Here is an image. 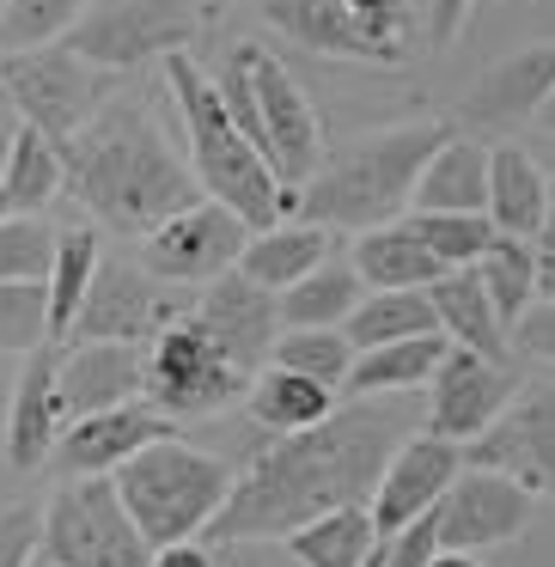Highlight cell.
<instances>
[{
    "instance_id": "cell-1",
    "label": "cell",
    "mask_w": 555,
    "mask_h": 567,
    "mask_svg": "<svg viewBox=\"0 0 555 567\" xmlns=\"http://www.w3.org/2000/svg\"><path fill=\"white\" fill-rule=\"evenodd\" d=\"M409 433H415V415L403 396H354L318 427L281 433L269 452H257L233 476V494H226L220 518L202 530V543L294 537L318 513L372 506V488Z\"/></svg>"
},
{
    "instance_id": "cell-2",
    "label": "cell",
    "mask_w": 555,
    "mask_h": 567,
    "mask_svg": "<svg viewBox=\"0 0 555 567\" xmlns=\"http://www.w3.org/2000/svg\"><path fill=\"white\" fill-rule=\"evenodd\" d=\"M62 189L92 220L129 238H147L160 220L202 202L196 172L165 147L160 123L129 99H111L62 147Z\"/></svg>"
},
{
    "instance_id": "cell-3",
    "label": "cell",
    "mask_w": 555,
    "mask_h": 567,
    "mask_svg": "<svg viewBox=\"0 0 555 567\" xmlns=\"http://www.w3.org/2000/svg\"><path fill=\"white\" fill-rule=\"evenodd\" d=\"M165 86H172V104L184 116V141H189V172H196L202 196L226 202L250 233L275 220H294L299 214V189H287L275 177V165L250 147V135L233 123L214 74H202V62L189 50L165 55Z\"/></svg>"
},
{
    "instance_id": "cell-4",
    "label": "cell",
    "mask_w": 555,
    "mask_h": 567,
    "mask_svg": "<svg viewBox=\"0 0 555 567\" xmlns=\"http://www.w3.org/2000/svg\"><path fill=\"white\" fill-rule=\"evenodd\" d=\"M445 141H452L445 123H397L323 153L311 184L299 189V220L330 226V233H367V226L403 220V208L415 202L421 165Z\"/></svg>"
},
{
    "instance_id": "cell-5",
    "label": "cell",
    "mask_w": 555,
    "mask_h": 567,
    "mask_svg": "<svg viewBox=\"0 0 555 567\" xmlns=\"http://www.w3.org/2000/svg\"><path fill=\"white\" fill-rule=\"evenodd\" d=\"M116 494L135 513L141 537L160 549V543L202 537L220 518L226 494H233V470H226V457L196 452L177 433H165V440H153L147 452H135L116 470Z\"/></svg>"
},
{
    "instance_id": "cell-6",
    "label": "cell",
    "mask_w": 555,
    "mask_h": 567,
    "mask_svg": "<svg viewBox=\"0 0 555 567\" xmlns=\"http://www.w3.org/2000/svg\"><path fill=\"white\" fill-rule=\"evenodd\" d=\"M0 104H13L19 123L43 128L55 147H68L111 104V74L99 62H86L74 43L7 50L0 55Z\"/></svg>"
},
{
    "instance_id": "cell-7",
    "label": "cell",
    "mask_w": 555,
    "mask_h": 567,
    "mask_svg": "<svg viewBox=\"0 0 555 567\" xmlns=\"http://www.w3.org/2000/svg\"><path fill=\"white\" fill-rule=\"evenodd\" d=\"M38 555L50 567H147L153 543L116 494V476H68L43 506Z\"/></svg>"
},
{
    "instance_id": "cell-8",
    "label": "cell",
    "mask_w": 555,
    "mask_h": 567,
    "mask_svg": "<svg viewBox=\"0 0 555 567\" xmlns=\"http://www.w3.org/2000/svg\"><path fill=\"white\" fill-rule=\"evenodd\" d=\"M245 391H250V372L238 367L189 311L147 348V403L172 421L220 415V409H233Z\"/></svg>"
},
{
    "instance_id": "cell-9",
    "label": "cell",
    "mask_w": 555,
    "mask_h": 567,
    "mask_svg": "<svg viewBox=\"0 0 555 567\" xmlns=\"http://www.w3.org/2000/svg\"><path fill=\"white\" fill-rule=\"evenodd\" d=\"M68 43L86 62H99L104 74H129V68H153L202 43V13L189 0H116V7L80 19Z\"/></svg>"
},
{
    "instance_id": "cell-10",
    "label": "cell",
    "mask_w": 555,
    "mask_h": 567,
    "mask_svg": "<svg viewBox=\"0 0 555 567\" xmlns=\"http://www.w3.org/2000/svg\"><path fill=\"white\" fill-rule=\"evenodd\" d=\"M245 245H250V226L238 220L226 202L202 196L141 238V269L165 287H208V281H220L226 269H238Z\"/></svg>"
},
{
    "instance_id": "cell-11",
    "label": "cell",
    "mask_w": 555,
    "mask_h": 567,
    "mask_svg": "<svg viewBox=\"0 0 555 567\" xmlns=\"http://www.w3.org/2000/svg\"><path fill=\"white\" fill-rule=\"evenodd\" d=\"M250 86H257V147L287 189H306L323 165V123L311 111V92L275 50L250 43Z\"/></svg>"
},
{
    "instance_id": "cell-12",
    "label": "cell",
    "mask_w": 555,
    "mask_h": 567,
    "mask_svg": "<svg viewBox=\"0 0 555 567\" xmlns=\"http://www.w3.org/2000/svg\"><path fill=\"white\" fill-rule=\"evenodd\" d=\"M184 318L177 299L165 293V281H153L141 262H99L86 287V306H80L68 342H135V348H153L172 323Z\"/></svg>"
},
{
    "instance_id": "cell-13",
    "label": "cell",
    "mask_w": 555,
    "mask_h": 567,
    "mask_svg": "<svg viewBox=\"0 0 555 567\" xmlns=\"http://www.w3.org/2000/svg\"><path fill=\"white\" fill-rule=\"evenodd\" d=\"M531 513H537V494L525 482L501 476V470H482V464H464L458 482L445 488V501L433 506V530H440V549L482 555V549L513 543L531 525Z\"/></svg>"
},
{
    "instance_id": "cell-14",
    "label": "cell",
    "mask_w": 555,
    "mask_h": 567,
    "mask_svg": "<svg viewBox=\"0 0 555 567\" xmlns=\"http://www.w3.org/2000/svg\"><path fill=\"white\" fill-rule=\"evenodd\" d=\"M513 396H518V372L506 360H489L476 348H452L428 384V415H421V427L452 440V445H470L513 409Z\"/></svg>"
},
{
    "instance_id": "cell-15",
    "label": "cell",
    "mask_w": 555,
    "mask_h": 567,
    "mask_svg": "<svg viewBox=\"0 0 555 567\" xmlns=\"http://www.w3.org/2000/svg\"><path fill=\"white\" fill-rule=\"evenodd\" d=\"M464 464L501 470V476L525 482L531 494H555V379L518 384L513 409L482 440L464 445Z\"/></svg>"
},
{
    "instance_id": "cell-16",
    "label": "cell",
    "mask_w": 555,
    "mask_h": 567,
    "mask_svg": "<svg viewBox=\"0 0 555 567\" xmlns=\"http://www.w3.org/2000/svg\"><path fill=\"white\" fill-rule=\"evenodd\" d=\"M458 470H464V445L440 440L428 427L409 433L391 452V464H384L379 488H372V525H379V537H397L403 525L428 518L445 501V488L458 482Z\"/></svg>"
},
{
    "instance_id": "cell-17",
    "label": "cell",
    "mask_w": 555,
    "mask_h": 567,
    "mask_svg": "<svg viewBox=\"0 0 555 567\" xmlns=\"http://www.w3.org/2000/svg\"><path fill=\"white\" fill-rule=\"evenodd\" d=\"M189 318H196L250 379L269 367L275 342H281V299H275L269 287H257L250 275H238V269H226L220 281L202 287L196 306H189Z\"/></svg>"
},
{
    "instance_id": "cell-18",
    "label": "cell",
    "mask_w": 555,
    "mask_h": 567,
    "mask_svg": "<svg viewBox=\"0 0 555 567\" xmlns=\"http://www.w3.org/2000/svg\"><path fill=\"white\" fill-rule=\"evenodd\" d=\"M165 433H177V421L160 415L147 396H135V403H116V409H99V415L68 421V433L55 440L50 464L62 470V476H116L129 457L147 452Z\"/></svg>"
},
{
    "instance_id": "cell-19",
    "label": "cell",
    "mask_w": 555,
    "mask_h": 567,
    "mask_svg": "<svg viewBox=\"0 0 555 567\" xmlns=\"http://www.w3.org/2000/svg\"><path fill=\"white\" fill-rule=\"evenodd\" d=\"M55 367H62L55 348H31L25 367H19L13 409H7V440H0V457H7L13 476L43 470L55 457V440L68 433V403H62V384H55Z\"/></svg>"
},
{
    "instance_id": "cell-20",
    "label": "cell",
    "mask_w": 555,
    "mask_h": 567,
    "mask_svg": "<svg viewBox=\"0 0 555 567\" xmlns=\"http://www.w3.org/2000/svg\"><path fill=\"white\" fill-rule=\"evenodd\" d=\"M55 384H62L68 421L99 415V409L135 403L147 396V348L135 342H68L62 367H55Z\"/></svg>"
},
{
    "instance_id": "cell-21",
    "label": "cell",
    "mask_w": 555,
    "mask_h": 567,
    "mask_svg": "<svg viewBox=\"0 0 555 567\" xmlns=\"http://www.w3.org/2000/svg\"><path fill=\"white\" fill-rule=\"evenodd\" d=\"M263 19H269L281 38H294L299 50L330 55V62L403 68V55L384 50V43L354 19V7H348V0H263Z\"/></svg>"
},
{
    "instance_id": "cell-22",
    "label": "cell",
    "mask_w": 555,
    "mask_h": 567,
    "mask_svg": "<svg viewBox=\"0 0 555 567\" xmlns=\"http://www.w3.org/2000/svg\"><path fill=\"white\" fill-rule=\"evenodd\" d=\"M549 92H555V43H525V50L501 55L470 86L464 116L482 128H518V123H537Z\"/></svg>"
},
{
    "instance_id": "cell-23",
    "label": "cell",
    "mask_w": 555,
    "mask_h": 567,
    "mask_svg": "<svg viewBox=\"0 0 555 567\" xmlns=\"http://www.w3.org/2000/svg\"><path fill=\"white\" fill-rule=\"evenodd\" d=\"M348 262L354 275L367 281V293H397V287H433L445 275V262L421 245V233L409 220H384V226H367L354 233L348 245Z\"/></svg>"
},
{
    "instance_id": "cell-24",
    "label": "cell",
    "mask_w": 555,
    "mask_h": 567,
    "mask_svg": "<svg viewBox=\"0 0 555 567\" xmlns=\"http://www.w3.org/2000/svg\"><path fill=\"white\" fill-rule=\"evenodd\" d=\"M409 214H489V147L470 135L433 147V159L415 177Z\"/></svg>"
},
{
    "instance_id": "cell-25",
    "label": "cell",
    "mask_w": 555,
    "mask_h": 567,
    "mask_svg": "<svg viewBox=\"0 0 555 567\" xmlns=\"http://www.w3.org/2000/svg\"><path fill=\"white\" fill-rule=\"evenodd\" d=\"M323 257H336V233L330 226H311V220H275L263 233H250L245 257H238V275H250L257 287L269 293H287L299 275H311Z\"/></svg>"
},
{
    "instance_id": "cell-26",
    "label": "cell",
    "mask_w": 555,
    "mask_h": 567,
    "mask_svg": "<svg viewBox=\"0 0 555 567\" xmlns=\"http://www.w3.org/2000/svg\"><path fill=\"white\" fill-rule=\"evenodd\" d=\"M543 214H549V177L525 147L501 141L489 147V220L506 238H543Z\"/></svg>"
},
{
    "instance_id": "cell-27",
    "label": "cell",
    "mask_w": 555,
    "mask_h": 567,
    "mask_svg": "<svg viewBox=\"0 0 555 567\" xmlns=\"http://www.w3.org/2000/svg\"><path fill=\"white\" fill-rule=\"evenodd\" d=\"M433 299V318H440L445 342L452 348H476V354L489 360H506V348H513V336H506L501 311H494L489 287H482L476 269H445L440 281L428 287Z\"/></svg>"
},
{
    "instance_id": "cell-28",
    "label": "cell",
    "mask_w": 555,
    "mask_h": 567,
    "mask_svg": "<svg viewBox=\"0 0 555 567\" xmlns=\"http://www.w3.org/2000/svg\"><path fill=\"white\" fill-rule=\"evenodd\" d=\"M445 354H452L445 330L409 336V342H384V348H360L342 391L348 396H409V391H428Z\"/></svg>"
},
{
    "instance_id": "cell-29",
    "label": "cell",
    "mask_w": 555,
    "mask_h": 567,
    "mask_svg": "<svg viewBox=\"0 0 555 567\" xmlns=\"http://www.w3.org/2000/svg\"><path fill=\"white\" fill-rule=\"evenodd\" d=\"M245 403H250V421H257L263 433H275V440H281V433H306V427H318V421L336 415L330 384L306 379V372H287V367H275V360L250 379Z\"/></svg>"
},
{
    "instance_id": "cell-30",
    "label": "cell",
    "mask_w": 555,
    "mask_h": 567,
    "mask_svg": "<svg viewBox=\"0 0 555 567\" xmlns=\"http://www.w3.org/2000/svg\"><path fill=\"white\" fill-rule=\"evenodd\" d=\"M360 293H367V281L354 275V262L348 257H323L311 275H299L281 299V330H342L348 311L360 306Z\"/></svg>"
},
{
    "instance_id": "cell-31",
    "label": "cell",
    "mask_w": 555,
    "mask_h": 567,
    "mask_svg": "<svg viewBox=\"0 0 555 567\" xmlns=\"http://www.w3.org/2000/svg\"><path fill=\"white\" fill-rule=\"evenodd\" d=\"M281 543L299 567H360L379 549V525H372V506H336V513H318Z\"/></svg>"
},
{
    "instance_id": "cell-32",
    "label": "cell",
    "mask_w": 555,
    "mask_h": 567,
    "mask_svg": "<svg viewBox=\"0 0 555 567\" xmlns=\"http://www.w3.org/2000/svg\"><path fill=\"white\" fill-rule=\"evenodd\" d=\"M0 184H7L19 214H43L62 196V147L43 128L19 123L13 141H7V159H0Z\"/></svg>"
},
{
    "instance_id": "cell-33",
    "label": "cell",
    "mask_w": 555,
    "mask_h": 567,
    "mask_svg": "<svg viewBox=\"0 0 555 567\" xmlns=\"http://www.w3.org/2000/svg\"><path fill=\"white\" fill-rule=\"evenodd\" d=\"M342 330L354 348H384V342H409V336L440 330V318H433L428 287H397V293H360V306L348 311Z\"/></svg>"
},
{
    "instance_id": "cell-34",
    "label": "cell",
    "mask_w": 555,
    "mask_h": 567,
    "mask_svg": "<svg viewBox=\"0 0 555 567\" xmlns=\"http://www.w3.org/2000/svg\"><path fill=\"white\" fill-rule=\"evenodd\" d=\"M104 250H99V233L92 226H68L55 233V269H50V342H68L80 306H86V287L99 275Z\"/></svg>"
},
{
    "instance_id": "cell-35",
    "label": "cell",
    "mask_w": 555,
    "mask_h": 567,
    "mask_svg": "<svg viewBox=\"0 0 555 567\" xmlns=\"http://www.w3.org/2000/svg\"><path fill=\"white\" fill-rule=\"evenodd\" d=\"M476 275H482V287H489L494 311H501L506 336H513V323L525 318L531 306H537V245H531V238L494 233V245L482 250Z\"/></svg>"
},
{
    "instance_id": "cell-36",
    "label": "cell",
    "mask_w": 555,
    "mask_h": 567,
    "mask_svg": "<svg viewBox=\"0 0 555 567\" xmlns=\"http://www.w3.org/2000/svg\"><path fill=\"white\" fill-rule=\"evenodd\" d=\"M92 0H7L0 7V55L7 50H43V43H68L74 25L86 19Z\"/></svg>"
},
{
    "instance_id": "cell-37",
    "label": "cell",
    "mask_w": 555,
    "mask_h": 567,
    "mask_svg": "<svg viewBox=\"0 0 555 567\" xmlns=\"http://www.w3.org/2000/svg\"><path fill=\"white\" fill-rule=\"evenodd\" d=\"M354 354L360 348L348 342V330H281L269 360L287 372H306V379L330 384V391H342L348 372H354Z\"/></svg>"
},
{
    "instance_id": "cell-38",
    "label": "cell",
    "mask_w": 555,
    "mask_h": 567,
    "mask_svg": "<svg viewBox=\"0 0 555 567\" xmlns=\"http://www.w3.org/2000/svg\"><path fill=\"white\" fill-rule=\"evenodd\" d=\"M409 226H415L421 245H428L445 269H476L482 250L494 245L489 214H409Z\"/></svg>"
},
{
    "instance_id": "cell-39",
    "label": "cell",
    "mask_w": 555,
    "mask_h": 567,
    "mask_svg": "<svg viewBox=\"0 0 555 567\" xmlns=\"http://www.w3.org/2000/svg\"><path fill=\"white\" fill-rule=\"evenodd\" d=\"M0 348L31 354L50 342V281H0Z\"/></svg>"
},
{
    "instance_id": "cell-40",
    "label": "cell",
    "mask_w": 555,
    "mask_h": 567,
    "mask_svg": "<svg viewBox=\"0 0 555 567\" xmlns=\"http://www.w3.org/2000/svg\"><path fill=\"white\" fill-rule=\"evenodd\" d=\"M55 269V226L43 214L0 220V281H50Z\"/></svg>"
},
{
    "instance_id": "cell-41",
    "label": "cell",
    "mask_w": 555,
    "mask_h": 567,
    "mask_svg": "<svg viewBox=\"0 0 555 567\" xmlns=\"http://www.w3.org/2000/svg\"><path fill=\"white\" fill-rule=\"evenodd\" d=\"M43 543V513L38 506H7L0 513V567H31Z\"/></svg>"
},
{
    "instance_id": "cell-42",
    "label": "cell",
    "mask_w": 555,
    "mask_h": 567,
    "mask_svg": "<svg viewBox=\"0 0 555 567\" xmlns=\"http://www.w3.org/2000/svg\"><path fill=\"white\" fill-rule=\"evenodd\" d=\"M348 7L384 50H397L409 62V0H348Z\"/></svg>"
},
{
    "instance_id": "cell-43",
    "label": "cell",
    "mask_w": 555,
    "mask_h": 567,
    "mask_svg": "<svg viewBox=\"0 0 555 567\" xmlns=\"http://www.w3.org/2000/svg\"><path fill=\"white\" fill-rule=\"evenodd\" d=\"M513 348L537 367H555V299H537L525 318L513 323Z\"/></svg>"
},
{
    "instance_id": "cell-44",
    "label": "cell",
    "mask_w": 555,
    "mask_h": 567,
    "mask_svg": "<svg viewBox=\"0 0 555 567\" xmlns=\"http://www.w3.org/2000/svg\"><path fill=\"white\" fill-rule=\"evenodd\" d=\"M440 555V530H433V513L403 525L397 537H384V567H428Z\"/></svg>"
},
{
    "instance_id": "cell-45",
    "label": "cell",
    "mask_w": 555,
    "mask_h": 567,
    "mask_svg": "<svg viewBox=\"0 0 555 567\" xmlns=\"http://www.w3.org/2000/svg\"><path fill=\"white\" fill-rule=\"evenodd\" d=\"M470 13H476V0H428V43L433 50H452L458 31L470 25Z\"/></svg>"
},
{
    "instance_id": "cell-46",
    "label": "cell",
    "mask_w": 555,
    "mask_h": 567,
    "mask_svg": "<svg viewBox=\"0 0 555 567\" xmlns=\"http://www.w3.org/2000/svg\"><path fill=\"white\" fill-rule=\"evenodd\" d=\"M147 567H214V549H208V543H196V537H184V543H160Z\"/></svg>"
},
{
    "instance_id": "cell-47",
    "label": "cell",
    "mask_w": 555,
    "mask_h": 567,
    "mask_svg": "<svg viewBox=\"0 0 555 567\" xmlns=\"http://www.w3.org/2000/svg\"><path fill=\"white\" fill-rule=\"evenodd\" d=\"M537 299H555V238L537 245Z\"/></svg>"
},
{
    "instance_id": "cell-48",
    "label": "cell",
    "mask_w": 555,
    "mask_h": 567,
    "mask_svg": "<svg viewBox=\"0 0 555 567\" xmlns=\"http://www.w3.org/2000/svg\"><path fill=\"white\" fill-rule=\"evenodd\" d=\"M428 567H482V555H464V549H440Z\"/></svg>"
},
{
    "instance_id": "cell-49",
    "label": "cell",
    "mask_w": 555,
    "mask_h": 567,
    "mask_svg": "<svg viewBox=\"0 0 555 567\" xmlns=\"http://www.w3.org/2000/svg\"><path fill=\"white\" fill-rule=\"evenodd\" d=\"M537 123H543V128H549V135H555V92H549V99H543V111H537Z\"/></svg>"
},
{
    "instance_id": "cell-50",
    "label": "cell",
    "mask_w": 555,
    "mask_h": 567,
    "mask_svg": "<svg viewBox=\"0 0 555 567\" xmlns=\"http://www.w3.org/2000/svg\"><path fill=\"white\" fill-rule=\"evenodd\" d=\"M543 238H555V177H549V214H543Z\"/></svg>"
},
{
    "instance_id": "cell-51",
    "label": "cell",
    "mask_w": 555,
    "mask_h": 567,
    "mask_svg": "<svg viewBox=\"0 0 555 567\" xmlns=\"http://www.w3.org/2000/svg\"><path fill=\"white\" fill-rule=\"evenodd\" d=\"M13 214L19 208H13V196H7V184H0V220H13Z\"/></svg>"
},
{
    "instance_id": "cell-52",
    "label": "cell",
    "mask_w": 555,
    "mask_h": 567,
    "mask_svg": "<svg viewBox=\"0 0 555 567\" xmlns=\"http://www.w3.org/2000/svg\"><path fill=\"white\" fill-rule=\"evenodd\" d=\"M360 567H384V537H379V549H372V555H367V561H360Z\"/></svg>"
},
{
    "instance_id": "cell-53",
    "label": "cell",
    "mask_w": 555,
    "mask_h": 567,
    "mask_svg": "<svg viewBox=\"0 0 555 567\" xmlns=\"http://www.w3.org/2000/svg\"><path fill=\"white\" fill-rule=\"evenodd\" d=\"M0 7H7V0H0Z\"/></svg>"
},
{
    "instance_id": "cell-54",
    "label": "cell",
    "mask_w": 555,
    "mask_h": 567,
    "mask_svg": "<svg viewBox=\"0 0 555 567\" xmlns=\"http://www.w3.org/2000/svg\"><path fill=\"white\" fill-rule=\"evenodd\" d=\"M43 567H50V561H43Z\"/></svg>"
}]
</instances>
